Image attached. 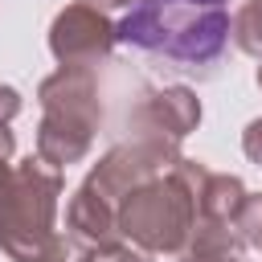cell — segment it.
Here are the masks:
<instances>
[{
	"mask_svg": "<svg viewBox=\"0 0 262 262\" xmlns=\"http://www.w3.org/2000/svg\"><path fill=\"white\" fill-rule=\"evenodd\" d=\"M229 33L225 0H135L119 20V41L196 66L221 53Z\"/></svg>",
	"mask_w": 262,
	"mask_h": 262,
	"instance_id": "1",
	"label": "cell"
}]
</instances>
